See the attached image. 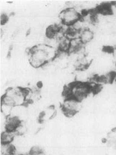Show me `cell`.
Segmentation results:
<instances>
[{"instance_id": "1", "label": "cell", "mask_w": 116, "mask_h": 155, "mask_svg": "<svg viewBox=\"0 0 116 155\" xmlns=\"http://www.w3.org/2000/svg\"><path fill=\"white\" fill-rule=\"evenodd\" d=\"M91 92V89L88 83L76 81L65 88L63 94L65 98L71 97L81 102Z\"/></svg>"}, {"instance_id": "2", "label": "cell", "mask_w": 116, "mask_h": 155, "mask_svg": "<svg viewBox=\"0 0 116 155\" xmlns=\"http://www.w3.org/2000/svg\"><path fill=\"white\" fill-rule=\"evenodd\" d=\"M29 62L32 67L35 68L42 67L50 60H52V58L46 51L40 48L38 45L32 47L28 51Z\"/></svg>"}, {"instance_id": "3", "label": "cell", "mask_w": 116, "mask_h": 155, "mask_svg": "<svg viewBox=\"0 0 116 155\" xmlns=\"http://www.w3.org/2000/svg\"><path fill=\"white\" fill-rule=\"evenodd\" d=\"M81 102L69 97L65 98L61 104V109L64 114L68 118H72L81 109Z\"/></svg>"}, {"instance_id": "4", "label": "cell", "mask_w": 116, "mask_h": 155, "mask_svg": "<svg viewBox=\"0 0 116 155\" xmlns=\"http://www.w3.org/2000/svg\"><path fill=\"white\" fill-rule=\"evenodd\" d=\"M81 18L80 12L74 7H68L61 11L59 18L63 24L70 26L73 25Z\"/></svg>"}, {"instance_id": "5", "label": "cell", "mask_w": 116, "mask_h": 155, "mask_svg": "<svg viewBox=\"0 0 116 155\" xmlns=\"http://www.w3.org/2000/svg\"><path fill=\"white\" fill-rule=\"evenodd\" d=\"M21 121L16 117L10 116L6 118L5 122V130L15 132L16 128L21 124Z\"/></svg>"}, {"instance_id": "6", "label": "cell", "mask_w": 116, "mask_h": 155, "mask_svg": "<svg viewBox=\"0 0 116 155\" xmlns=\"http://www.w3.org/2000/svg\"><path fill=\"white\" fill-rule=\"evenodd\" d=\"M79 39H81V41L84 44H89L94 39V32L89 28H85L79 32Z\"/></svg>"}, {"instance_id": "7", "label": "cell", "mask_w": 116, "mask_h": 155, "mask_svg": "<svg viewBox=\"0 0 116 155\" xmlns=\"http://www.w3.org/2000/svg\"><path fill=\"white\" fill-rule=\"evenodd\" d=\"M16 135L14 132H11L8 130H5L1 134V143L7 144L12 143L14 141Z\"/></svg>"}, {"instance_id": "8", "label": "cell", "mask_w": 116, "mask_h": 155, "mask_svg": "<svg viewBox=\"0 0 116 155\" xmlns=\"http://www.w3.org/2000/svg\"><path fill=\"white\" fill-rule=\"evenodd\" d=\"M16 147L12 143H1V155H8L16 153Z\"/></svg>"}, {"instance_id": "9", "label": "cell", "mask_w": 116, "mask_h": 155, "mask_svg": "<svg viewBox=\"0 0 116 155\" xmlns=\"http://www.w3.org/2000/svg\"><path fill=\"white\" fill-rule=\"evenodd\" d=\"M29 155H44V151L41 147L40 146L35 145L32 146L31 148H30V150L28 152Z\"/></svg>"}, {"instance_id": "10", "label": "cell", "mask_w": 116, "mask_h": 155, "mask_svg": "<svg viewBox=\"0 0 116 155\" xmlns=\"http://www.w3.org/2000/svg\"><path fill=\"white\" fill-rule=\"evenodd\" d=\"M8 20V16L6 14L2 13L1 15V25H5Z\"/></svg>"}, {"instance_id": "11", "label": "cell", "mask_w": 116, "mask_h": 155, "mask_svg": "<svg viewBox=\"0 0 116 155\" xmlns=\"http://www.w3.org/2000/svg\"><path fill=\"white\" fill-rule=\"evenodd\" d=\"M113 53L115 54V55H116V47L115 48H114V49H113Z\"/></svg>"}, {"instance_id": "12", "label": "cell", "mask_w": 116, "mask_h": 155, "mask_svg": "<svg viewBox=\"0 0 116 155\" xmlns=\"http://www.w3.org/2000/svg\"><path fill=\"white\" fill-rule=\"evenodd\" d=\"M18 155L16 153H14V154H11V155Z\"/></svg>"}, {"instance_id": "13", "label": "cell", "mask_w": 116, "mask_h": 155, "mask_svg": "<svg viewBox=\"0 0 116 155\" xmlns=\"http://www.w3.org/2000/svg\"></svg>"}, {"instance_id": "14", "label": "cell", "mask_w": 116, "mask_h": 155, "mask_svg": "<svg viewBox=\"0 0 116 155\" xmlns=\"http://www.w3.org/2000/svg\"></svg>"}]
</instances>
